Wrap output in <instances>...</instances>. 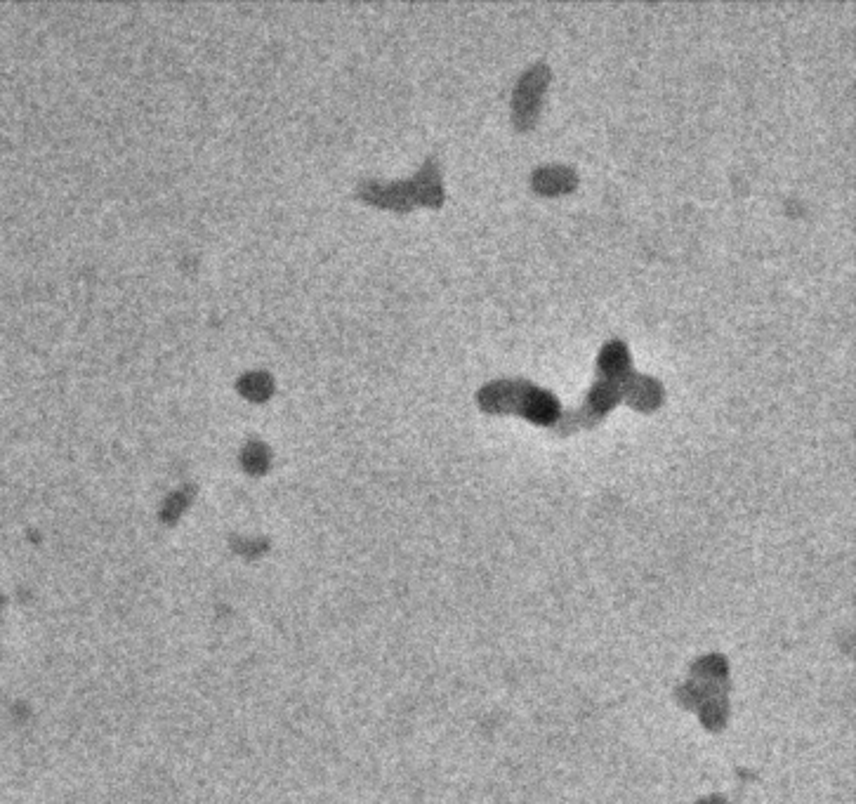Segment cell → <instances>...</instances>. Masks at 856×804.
<instances>
[{
	"label": "cell",
	"instance_id": "obj_5",
	"mask_svg": "<svg viewBox=\"0 0 856 804\" xmlns=\"http://www.w3.org/2000/svg\"><path fill=\"white\" fill-rule=\"evenodd\" d=\"M665 397V387L661 380H656L649 373H637L635 368H630L625 373L621 382V399L628 401L630 406L640 408V411H654L656 406H661Z\"/></svg>",
	"mask_w": 856,
	"mask_h": 804
},
{
	"label": "cell",
	"instance_id": "obj_3",
	"mask_svg": "<svg viewBox=\"0 0 856 804\" xmlns=\"http://www.w3.org/2000/svg\"><path fill=\"white\" fill-rule=\"evenodd\" d=\"M623 375H597V380L592 382L590 390L585 392L581 406L571 408V411H562V418L557 420L555 430L559 434H571L583 427L597 425L599 420L621 401V382Z\"/></svg>",
	"mask_w": 856,
	"mask_h": 804
},
{
	"label": "cell",
	"instance_id": "obj_6",
	"mask_svg": "<svg viewBox=\"0 0 856 804\" xmlns=\"http://www.w3.org/2000/svg\"><path fill=\"white\" fill-rule=\"evenodd\" d=\"M531 187L538 194H564L578 187V170L566 163H545V166L533 168Z\"/></svg>",
	"mask_w": 856,
	"mask_h": 804
},
{
	"label": "cell",
	"instance_id": "obj_1",
	"mask_svg": "<svg viewBox=\"0 0 856 804\" xmlns=\"http://www.w3.org/2000/svg\"><path fill=\"white\" fill-rule=\"evenodd\" d=\"M477 404L489 413H519L531 423L555 427L562 418V401L548 387L526 378H498L479 387Z\"/></svg>",
	"mask_w": 856,
	"mask_h": 804
},
{
	"label": "cell",
	"instance_id": "obj_7",
	"mask_svg": "<svg viewBox=\"0 0 856 804\" xmlns=\"http://www.w3.org/2000/svg\"><path fill=\"white\" fill-rule=\"evenodd\" d=\"M632 368L628 342L614 338L604 342L597 354V375H623Z\"/></svg>",
	"mask_w": 856,
	"mask_h": 804
},
{
	"label": "cell",
	"instance_id": "obj_4",
	"mask_svg": "<svg viewBox=\"0 0 856 804\" xmlns=\"http://www.w3.org/2000/svg\"><path fill=\"white\" fill-rule=\"evenodd\" d=\"M548 83L550 67L543 59H538L529 69L522 71V76H519L515 85V92H512V121H515L519 130H529L533 128V123L538 121Z\"/></svg>",
	"mask_w": 856,
	"mask_h": 804
},
{
	"label": "cell",
	"instance_id": "obj_2",
	"mask_svg": "<svg viewBox=\"0 0 856 804\" xmlns=\"http://www.w3.org/2000/svg\"><path fill=\"white\" fill-rule=\"evenodd\" d=\"M361 194L366 199L375 203H383V206L392 208H408L413 201L430 203V206H439L444 201V187H441V173L437 158L430 156L427 163L420 170L418 177L408 182H394V184H364Z\"/></svg>",
	"mask_w": 856,
	"mask_h": 804
}]
</instances>
